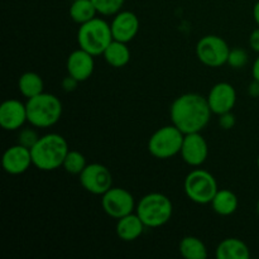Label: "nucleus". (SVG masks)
<instances>
[{
  "mask_svg": "<svg viewBox=\"0 0 259 259\" xmlns=\"http://www.w3.org/2000/svg\"><path fill=\"white\" fill-rule=\"evenodd\" d=\"M211 114L207 99L196 93L182 94L169 108L172 124L184 134L204 131L209 124Z\"/></svg>",
  "mask_w": 259,
  "mask_h": 259,
  "instance_id": "1",
  "label": "nucleus"
},
{
  "mask_svg": "<svg viewBox=\"0 0 259 259\" xmlns=\"http://www.w3.org/2000/svg\"><path fill=\"white\" fill-rule=\"evenodd\" d=\"M88 163L85 156L78 151H68L62 164L63 169L71 175H80Z\"/></svg>",
  "mask_w": 259,
  "mask_h": 259,
  "instance_id": "24",
  "label": "nucleus"
},
{
  "mask_svg": "<svg viewBox=\"0 0 259 259\" xmlns=\"http://www.w3.org/2000/svg\"><path fill=\"white\" fill-rule=\"evenodd\" d=\"M257 166H258V168H259V156H258V159H257Z\"/></svg>",
  "mask_w": 259,
  "mask_h": 259,
  "instance_id": "35",
  "label": "nucleus"
},
{
  "mask_svg": "<svg viewBox=\"0 0 259 259\" xmlns=\"http://www.w3.org/2000/svg\"><path fill=\"white\" fill-rule=\"evenodd\" d=\"M249 61V56H248L247 51L243 48H230L229 57H228V65L233 68H243Z\"/></svg>",
  "mask_w": 259,
  "mask_h": 259,
  "instance_id": "26",
  "label": "nucleus"
},
{
  "mask_svg": "<svg viewBox=\"0 0 259 259\" xmlns=\"http://www.w3.org/2000/svg\"><path fill=\"white\" fill-rule=\"evenodd\" d=\"M78 82H80V81L76 80L75 77H72V76L67 75L62 80V89L66 91V93H71V91H75L76 90V88H77Z\"/></svg>",
  "mask_w": 259,
  "mask_h": 259,
  "instance_id": "29",
  "label": "nucleus"
},
{
  "mask_svg": "<svg viewBox=\"0 0 259 259\" xmlns=\"http://www.w3.org/2000/svg\"><path fill=\"white\" fill-rule=\"evenodd\" d=\"M18 89H19L20 94H22L24 98L30 99L33 98V96L39 95V94L43 93L45 83H43L42 77H40L37 72L28 71V72H24L19 77V81H18Z\"/></svg>",
  "mask_w": 259,
  "mask_h": 259,
  "instance_id": "21",
  "label": "nucleus"
},
{
  "mask_svg": "<svg viewBox=\"0 0 259 259\" xmlns=\"http://www.w3.org/2000/svg\"><path fill=\"white\" fill-rule=\"evenodd\" d=\"M33 164L29 148L14 144L5 151L3 156V168L9 175H22Z\"/></svg>",
  "mask_w": 259,
  "mask_h": 259,
  "instance_id": "15",
  "label": "nucleus"
},
{
  "mask_svg": "<svg viewBox=\"0 0 259 259\" xmlns=\"http://www.w3.org/2000/svg\"><path fill=\"white\" fill-rule=\"evenodd\" d=\"M248 94L250 98H259V81L253 78V81L248 86Z\"/></svg>",
  "mask_w": 259,
  "mask_h": 259,
  "instance_id": "31",
  "label": "nucleus"
},
{
  "mask_svg": "<svg viewBox=\"0 0 259 259\" xmlns=\"http://www.w3.org/2000/svg\"><path fill=\"white\" fill-rule=\"evenodd\" d=\"M215 255L218 259H249L250 250L243 240L228 238L219 243Z\"/></svg>",
  "mask_w": 259,
  "mask_h": 259,
  "instance_id": "18",
  "label": "nucleus"
},
{
  "mask_svg": "<svg viewBox=\"0 0 259 259\" xmlns=\"http://www.w3.org/2000/svg\"><path fill=\"white\" fill-rule=\"evenodd\" d=\"M28 121L27 105L17 99L5 100L0 106V125L4 131H19Z\"/></svg>",
  "mask_w": 259,
  "mask_h": 259,
  "instance_id": "13",
  "label": "nucleus"
},
{
  "mask_svg": "<svg viewBox=\"0 0 259 259\" xmlns=\"http://www.w3.org/2000/svg\"><path fill=\"white\" fill-rule=\"evenodd\" d=\"M80 184L93 195H104L113 187V175L101 163H90L80 175Z\"/></svg>",
  "mask_w": 259,
  "mask_h": 259,
  "instance_id": "10",
  "label": "nucleus"
},
{
  "mask_svg": "<svg viewBox=\"0 0 259 259\" xmlns=\"http://www.w3.org/2000/svg\"><path fill=\"white\" fill-rule=\"evenodd\" d=\"M230 47L227 40L215 34L202 37L196 45V56L207 67H222L228 62Z\"/></svg>",
  "mask_w": 259,
  "mask_h": 259,
  "instance_id": "8",
  "label": "nucleus"
},
{
  "mask_svg": "<svg viewBox=\"0 0 259 259\" xmlns=\"http://www.w3.org/2000/svg\"><path fill=\"white\" fill-rule=\"evenodd\" d=\"M219 126L224 131H229V129L234 128L235 125V116L232 111L229 113H224L222 115H219Z\"/></svg>",
  "mask_w": 259,
  "mask_h": 259,
  "instance_id": "28",
  "label": "nucleus"
},
{
  "mask_svg": "<svg viewBox=\"0 0 259 259\" xmlns=\"http://www.w3.org/2000/svg\"><path fill=\"white\" fill-rule=\"evenodd\" d=\"M68 151L70 148L67 141L61 134H46L40 137L39 141L30 149L33 166L39 171H55L62 167Z\"/></svg>",
  "mask_w": 259,
  "mask_h": 259,
  "instance_id": "2",
  "label": "nucleus"
},
{
  "mask_svg": "<svg viewBox=\"0 0 259 259\" xmlns=\"http://www.w3.org/2000/svg\"><path fill=\"white\" fill-rule=\"evenodd\" d=\"M186 196L192 202L199 205L211 204L212 199L219 191L215 177L209 171L202 168L192 169L184 182Z\"/></svg>",
  "mask_w": 259,
  "mask_h": 259,
  "instance_id": "6",
  "label": "nucleus"
},
{
  "mask_svg": "<svg viewBox=\"0 0 259 259\" xmlns=\"http://www.w3.org/2000/svg\"><path fill=\"white\" fill-rule=\"evenodd\" d=\"M252 75L254 80L259 81V56L255 58L254 63H253V67H252Z\"/></svg>",
  "mask_w": 259,
  "mask_h": 259,
  "instance_id": "32",
  "label": "nucleus"
},
{
  "mask_svg": "<svg viewBox=\"0 0 259 259\" xmlns=\"http://www.w3.org/2000/svg\"><path fill=\"white\" fill-rule=\"evenodd\" d=\"M146 225L141 220V218L137 215V212L125 215V217L118 219L116 223V235L123 242H133L138 239L144 232Z\"/></svg>",
  "mask_w": 259,
  "mask_h": 259,
  "instance_id": "17",
  "label": "nucleus"
},
{
  "mask_svg": "<svg viewBox=\"0 0 259 259\" xmlns=\"http://www.w3.org/2000/svg\"><path fill=\"white\" fill-rule=\"evenodd\" d=\"M182 159L191 167H200L205 163L209 156V146L201 132L185 134L181 152Z\"/></svg>",
  "mask_w": 259,
  "mask_h": 259,
  "instance_id": "11",
  "label": "nucleus"
},
{
  "mask_svg": "<svg viewBox=\"0 0 259 259\" xmlns=\"http://www.w3.org/2000/svg\"><path fill=\"white\" fill-rule=\"evenodd\" d=\"M99 14L110 17L118 14L123 8L125 0H91Z\"/></svg>",
  "mask_w": 259,
  "mask_h": 259,
  "instance_id": "25",
  "label": "nucleus"
},
{
  "mask_svg": "<svg viewBox=\"0 0 259 259\" xmlns=\"http://www.w3.org/2000/svg\"><path fill=\"white\" fill-rule=\"evenodd\" d=\"M253 18H254V22L257 23V25L259 27V0L254 4L253 7Z\"/></svg>",
  "mask_w": 259,
  "mask_h": 259,
  "instance_id": "33",
  "label": "nucleus"
},
{
  "mask_svg": "<svg viewBox=\"0 0 259 259\" xmlns=\"http://www.w3.org/2000/svg\"><path fill=\"white\" fill-rule=\"evenodd\" d=\"M94 57L95 56L86 52L82 48H78V50L71 52L67 57V62H66L67 73L80 82L89 80L95 70Z\"/></svg>",
  "mask_w": 259,
  "mask_h": 259,
  "instance_id": "16",
  "label": "nucleus"
},
{
  "mask_svg": "<svg viewBox=\"0 0 259 259\" xmlns=\"http://www.w3.org/2000/svg\"><path fill=\"white\" fill-rule=\"evenodd\" d=\"M206 99L212 114L222 115L233 110L237 103V91L232 83L218 82L209 91Z\"/></svg>",
  "mask_w": 259,
  "mask_h": 259,
  "instance_id": "12",
  "label": "nucleus"
},
{
  "mask_svg": "<svg viewBox=\"0 0 259 259\" xmlns=\"http://www.w3.org/2000/svg\"><path fill=\"white\" fill-rule=\"evenodd\" d=\"M180 253L186 259H206L207 249L205 243L196 237H185L180 242Z\"/></svg>",
  "mask_w": 259,
  "mask_h": 259,
  "instance_id": "23",
  "label": "nucleus"
},
{
  "mask_svg": "<svg viewBox=\"0 0 259 259\" xmlns=\"http://www.w3.org/2000/svg\"><path fill=\"white\" fill-rule=\"evenodd\" d=\"M40 137L38 136V133L35 132V129L33 128H23L20 129L19 133H18V139L17 143L20 146L25 147V148L32 149L35 146L38 141H39Z\"/></svg>",
  "mask_w": 259,
  "mask_h": 259,
  "instance_id": "27",
  "label": "nucleus"
},
{
  "mask_svg": "<svg viewBox=\"0 0 259 259\" xmlns=\"http://www.w3.org/2000/svg\"><path fill=\"white\" fill-rule=\"evenodd\" d=\"M113 38L115 40L129 43L136 38L139 32V19L133 12L120 10L118 14L114 15V19L110 24Z\"/></svg>",
  "mask_w": 259,
  "mask_h": 259,
  "instance_id": "14",
  "label": "nucleus"
},
{
  "mask_svg": "<svg viewBox=\"0 0 259 259\" xmlns=\"http://www.w3.org/2000/svg\"><path fill=\"white\" fill-rule=\"evenodd\" d=\"M27 105L28 123L34 128H50L62 116V103L53 94L43 91L39 95L28 99Z\"/></svg>",
  "mask_w": 259,
  "mask_h": 259,
  "instance_id": "3",
  "label": "nucleus"
},
{
  "mask_svg": "<svg viewBox=\"0 0 259 259\" xmlns=\"http://www.w3.org/2000/svg\"><path fill=\"white\" fill-rule=\"evenodd\" d=\"M185 134L174 124L157 129L148 141V151L158 159H168L180 154Z\"/></svg>",
  "mask_w": 259,
  "mask_h": 259,
  "instance_id": "7",
  "label": "nucleus"
},
{
  "mask_svg": "<svg viewBox=\"0 0 259 259\" xmlns=\"http://www.w3.org/2000/svg\"><path fill=\"white\" fill-rule=\"evenodd\" d=\"M249 46L254 52L259 53V27L255 28L249 35Z\"/></svg>",
  "mask_w": 259,
  "mask_h": 259,
  "instance_id": "30",
  "label": "nucleus"
},
{
  "mask_svg": "<svg viewBox=\"0 0 259 259\" xmlns=\"http://www.w3.org/2000/svg\"><path fill=\"white\" fill-rule=\"evenodd\" d=\"M99 14L91 0H73L70 7V17L77 24L90 22Z\"/></svg>",
  "mask_w": 259,
  "mask_h": 259,
  "instance_id": "22",
  "label": "nucleus"
},
{
  "mask_svg": "<svg viewBox=\"0 0 259 259\" xmlns=\"http://www.w3.org/2000/svg\"><path fill=\"white\" fill-rule=\"evenodd\" d=\"M103 56L106 63L110 65L111 67L121 68L128 65L129 61H131V50L126 46V43L113 39V42L104 51Z\"/></svg>",
  "mask_w": 259,
  "mask_h": 259,
  "instance_id": "19",
  "label": "nucleus"
},
{
  "mask_svg": "<svg viewBox=\"0 0 259 259\" xmlns=\"http://www.w3.org/2000/svg\"><path fill=\"white\" fill-rule=\"evenodd\" d=\"M211 207L218 215L229 217L238 209V197L233 191L228 189L219 190L211 201Z\"/></svg>",
  "mask_w": 259,
  "mask_h": 259,
  "instance_id": "20",
  "label": "nucleus"
},
{
  "mask_svg": "<svg viewBox=\"0 0 259 259\" xmlns=\"http://www.w3.org/2000/svg\"><path fill=\"white\" fill-rule=\"evenodd\" d=\"M257 212H258V215H259V200H258V202H257Z\"/></svg>",
  "mask_w": 259,
  "mask_h": 259,
  "instance_id": "34",
  "label": "nucleus"
},
{
  "mask_svg": "<svg viewBox=\"0 0 259 259\" xmlns=\"http://www.w3.org/2000/svg\"><path fill=\"white\" fill-rule=\"evenodd\" d=\"M113 39L110 24L98 17L81 24L77 30L78 47L93 56L103 55Z\"/></svg>",
  "mask_w": 259,
  "mask_h": 259,
  "instance_id": "5",
  "label": "nucleus"
},
{
  "mask_svg": "<svg viewBox=\"0 0 259 259\" xmlns=\"http://www.w3.org/2000/svg\"><path fill=\"white\" fill-rule=\"evenodd\" d=\"M101 206L105 214L113 219H120L132 214L137 207L134 196L125 189L111 187L101 195Z\"/></svg>",
  "mask_w": 259,
  "mask_h": 259,
  "instance_id": "9",
  "label": "nucleus"
},
{
  "mask_svg": "<svg viewBox=\"0 0 259 259\" xmlns=\"http://www.w3.org/2000/svg\"><path fill=\"white\" fill-rule=\"evenodd\" d=\"M136 212L146 228H159L169 222L174 214L172 201L161 192H151L137 204Z\"/></svg>",
  "mask_w": 259,
  "mask_h": 259,
  "instance_id": "4",
  "label": "nucleus"
}]
</instances>
